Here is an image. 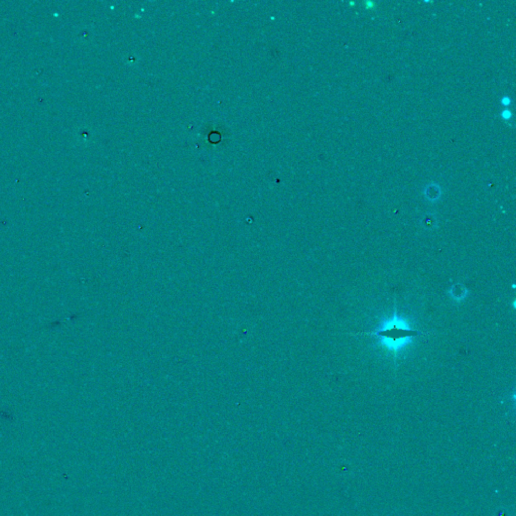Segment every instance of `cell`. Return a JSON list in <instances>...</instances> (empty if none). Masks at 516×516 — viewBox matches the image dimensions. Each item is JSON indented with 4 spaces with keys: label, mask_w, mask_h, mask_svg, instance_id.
<instances>
[{
    "label": "cell",
    "mask_w": 516,
    "mask_h": 516,
    "mask_svg": "<svg viewBox=\"0 0 516 516\" xmlns=\"http://www.w3.org/2000/svg\"><path fill=\"white\" fill-rule=\"evenodd\" d=\"M413 334H414V332L412 330L408 329L406 326H402L401 321H398L395 324L392 323L388 327L385 326L381 331H379L377 333L378 336L385 338V344H391L392 348H394V346H396V345L401 346L402 343L409 337L415 336Z\"/></svg>",
    "instance_id": "cell-1"
}]
</instances>
